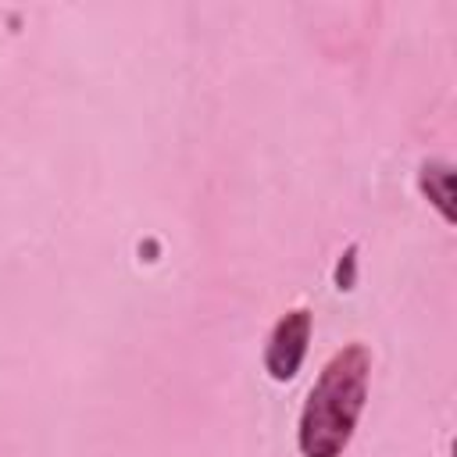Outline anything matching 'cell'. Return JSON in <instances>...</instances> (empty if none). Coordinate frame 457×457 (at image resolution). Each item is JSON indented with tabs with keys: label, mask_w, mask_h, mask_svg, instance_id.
Instances as JSON below:
<instances>
[{
	"label": "cell",
	"mask_w": 457,
	"mask_h": 457,
	"mask_svg": "<svg viewBox=\"0 0 457 457\" xmlns=\"http://www.w3.org/2000/svg\"><path fill=\"white\" fill-rule=\"evenodd\" d=\"M371 350L364 343L339 346L318 371L296 421L300 457H343L368 403Z\"/></svg>",
	"instance_id": "obj_1"
},
{
	"label": "cell",
	"mask_w": 457,
	"mask_h": 457,
	"mask_svg": "<svg viewBox=\"0 0 457 457\" xmlns=\"http://www.w3.org/2000/svg\"><path fill=\"white\" fill-rule=\"evenodd\" d=\"M311 332H314V314L307 307H293L286 311L264 343V371L271 382H293L296 371L303 368L307 346H311Z\"/></svg>",
	"instance_id": "obj_2"
},
{
	"label": "cell",
	"mask_w": 457,
	"mask_h": 457,
	"mask_svg": "<svg viewBox=\"0 0 457 457\" xmlns=\"http://www.w3.org/2000/svg\"><path fill=\"white\" fill-rule=\"evenodd\" d=\"M418 193L439 211V218L446 225L457 221V211H453V164L443 161V157H428L418 164Z\"/></svg>",
	"instance_id": "obj_3"
},
{
	"label": "cell",
	"mask_w": 457,
	"mask_h": 457,
	"mask_svg": "<svg viewBox=\"0 0 457 457\" xmlns=\"http://www.w3.org/2000/svg\"><path fill=\"white\" fill-rule=\"evenodd\" d=\"M357 253H361V246L350 243V246L339 253L336 268H332V286H336L339 293H350V289L357 286Z\"/></svg>",
	"instance_id": "obj_4"
}]
</instances>
